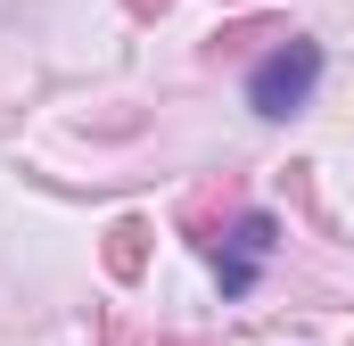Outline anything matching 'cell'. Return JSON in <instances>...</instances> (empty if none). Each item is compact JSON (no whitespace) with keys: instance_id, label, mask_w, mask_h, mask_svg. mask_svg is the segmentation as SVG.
I'll return each instance as SVG.
<instances>
[{"instance_id":"cell-1","label":"cell","mask_w":354,"mask_h":346,"mask_svg":"<svg viewBox=\"0 0 354 346\" xmlns=\"http://www.w3.org/2000/svg\"><path fill=\"white\" fill-rule=\"evenodd\" d=\"M313 83H322V50H313V42H280L264 66L248 75V107H256V116H297V107L313 99Z\"/></svg>"},{"instance_id":"cell-2","label":"cell","mask_w":354,"mask_h":346,"mask_svg":"<svg viewBox=\"0 0 354 346\" xmlns=\"http://www.w3.org/2000/svg\"><path fill=\"white\" fill-rule=\"evenodd\" d=\"M264 256H272V215H248V223H239V248L214 264V272H223V297H239V289L256 280V264H264Z\"/></svg>"}]
</instances>
